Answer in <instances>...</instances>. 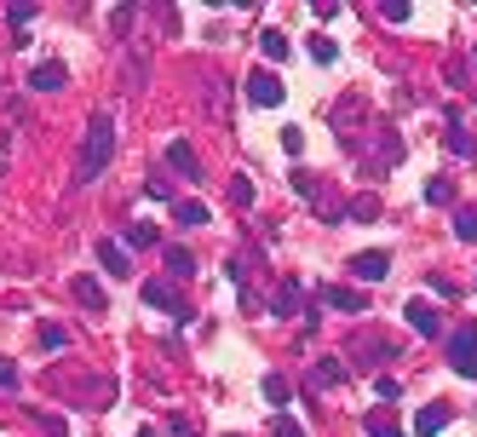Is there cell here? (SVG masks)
<instances>
[{
    "mask_svg": "<svg viewBox=\"0 0 477 437\" xmlns=\"http://www.w3.org/2000/svg\"><path fill=\"white\" fill-rule=\"evenodd\" d=\"M425 202H432V208H455V185H449L443 173L425 179Z\"/></svg>",
    "mask_w": 477,
    "mask_h": 437,
    "instance_id": "ac0fdd59",
    "label": "cell"
},
{
    "mask_svg": "<svg viewBox=\"0 0 477 437\" xmlns=\"http://www.w3.org/2000/svg\"><path fill=\"white\" fill-rule=\"evenodd\" d=\"M139 437H155V432H139Z\"/></svg>",
    "mask_w": 477,
    "mask_h": 437,
    "instance_id": "74e56055",
    "label": "cell"
},
{
    "mask_svg": "<svg viewBox=\"0 0 477 437\" xmlns=\"http://www.w3.org/2000/svg\"><path fill=\"white\" fill-rule=\"evenodd\" d=\"M271 311H276V317H299V311H305V288L282 282V288H276V299H271Z\"/></svg>",
    "mask_w": 477,
    "mask_h": 437,
    "instance_id": "7c38bea8",
    "label": "cell"
},
{
    "mask_svg": "<svg viewBox=\"0 0 477 437\" xmlns=\"http://www.w3.org/2000/svg\"><path fill=\"white\" fill-rule=\"evenodd\" d=\"M374 397H380V403H397V397H402V380H397V374H374Z\"/></svg>",
    "mask_w": 477,
    "mask_h": 437,
    "instance_id": "cb8c5ba5",
    "label": "cell"
},
{
    "mask_svg": "<svg viewBox=\"0 0 477 437\" xmlns=\"http://www.w3.org/2000/svg\"><path fill=\"white\" fill-rule=\"evenodd\" d=\"M259 392H265V403H276V409H282V403H288V392H293V385L282 380V374H265V380H259Z\"/></svg>",
    "mask_w": 477,
    "mask_h": 437,
    "instance_id": "ffe728a7",
    "label": "cell"
},
{
    "mask_svg": "<svg viewBox=\"0 0 477 437\" xmlns=\"http://www.w3.org/2000/svg\"><path fill=\"white\" fill-rule=\"evenodd\" d=\"M386 271H391V253H386V248L351 253V276H362V282H386Z\"/></svg>",
    "mask_w": 477,
    "mask_h": 437,
    "instance_id": "5b68a950",
    "label": "cell"
},
{
    "mask_svg": "<svg viewBox=\"0 0 477 437\" xmlns=\"http://www.w3.org/2000/svg\"><path fill=\"white\" fill-rule=\"evenodd\" d=\"M69 87V69L64 64H35L29 69V92H64Z\"/></svg>",
    "mask_w": 477,
    "mask_h": 437,
    "instance_id": "30bf717a",
    "label": "cell"
},
{
    "mask_svg": "<svg viewBox=\"0 0 477 437\" xmlns=\"http://www.w3.org/2000/svg\"><path fill=\"white\" fill-rule=\"evenodd\" d=\"M155 242H162L155 225H127V248H155Z\"/></svg>",
    "mask_w": 477,
    "mask_h": 437,
    "instance_id": "603a6c76",
    "label": "cell"
},
{
    "mask_svg": "<svg viewBox=\"0 0 477 437\" xmlns=\"http://www.w3.org/2000/svg\"><path fill=\"white\" fill-rule=\"evenodd\" d=\"M167 167H173L179 179H190V185H195V179H202V155H195L185 139H173V144H167Z\"/></svg>",
    "mask_w": 477,
    "mask_h": 437,
    "instance_id": "9c48e42d",
    "label": "cell"
},
{
    "mask_svg": "<svg viewBox=\"0 0 477 437\" xmlns=\"http://www.w3.org/2000/svg\"><path fill=\"white\" fill-rule=\"evenodd\" d=\"M139 294H144V306H150V311H167L173 322H190V299L179 294L173 282H144Z\"/></svg>",
    "mask_w": 477,
    "mask_h": 437,
    "instance_id": "7a4b0ae2",
    "label": "cell"
},
{
    "mask_svg": "<svg viewBox=\"0 0 477 437\" xmlns=\"http://www.w3.org/2000/svg\"><path fill=\"white\" fill-rule=\"evenodd\" d=\"M432 294H437V299H455L460 282H449V276H432Z\"/></svg>",
    "mask_w": 477,
    "mask_h": 437,
    "instance_id": "d6a6232c",
    "label": "cell"
},
{
    "mask_svg": "<svg viewBox=\"0 0 477 437\" xmlns=\"http://www.w3.org/2000/svg\"><path fill=\"white\" fill-rule=\"evenodd\" d=\"M455 236L460 242H477V208H455Z\"/></svg>",
    "mask_w": 477,
    "mask_h": 437,
    "instance_id": "484cf974",
    "label": "cell"
},
{
    "mask_svg": "<svg viewBox=\"0 0 477 437\" xmlns=\"http://www.w3.org/2000/svg\"><path fill=\"white\" fill-rule=\"evenodd\" d=\"M449 369L460 380H477V328H455L449 334Z\"/></svg>",
    "mask_w": 477,
    "mask_h": 437,
    "instance_id": "3957f363",
    "label": "cell"
},
{
    "mask_svg": "<svg viewBox=\"0 0 477 437\" xmlns=\"http://www.w3.org/2000/svg\"><path fill=\"white\" fill-rule=\"evenodd\" d=\"M109 155H115V121L98 109V115H87V139H81V162H76V173H69V185H92L98 173L109 167Z\"/></svg>",
    "mask_w": 477,
    "mask_h": 437,
    "instance_id": "6da1fadb",
    "label": "cell"
},
{
    "mask_svg": "<svg viewBox=\"0 0 477 437\" xmlns=\"http://www.w3.org/2000/svg\"><path fill=\"white\" fill-rule=\"evenodd\" d=\"M380 18L386 23H409V0H380Z\"/></svg>",
    "mask_w": 477,
    "mask_h": 437,
    "instance_id": "f1b7e54d",
    "label": "cell"
},
{
    "mask_svg": "<svg viewBox=\"0 0 477 437\" xmlns=\"http://www.w3.org/2000/svg\"><path fill=\"white\" fill-rule=\"evenodd\" d=\"M144 196H150V202H173V185H167L162 173H150V179H144Z\"/></svg>",
    "mask_w": 477,
    "mask_h": 437,
    "instance_id": "83f0119b",
    "label": "cell"
},
{
    "mask_svg": "<svg viewBox=\"0 0 477 437\" xmlns=\"http://www.w3.org/2000/svg\"><path fill=\"white\" fill-rule=\"evenodd\" d=\"M305 52H311L316 64H334V58H339V46L328 41V35H311V41H305Z\"/></svg>",
    "mask_w": 477,
    "mask_h": 437,
    "instance_id": "44dd1931",
    "label": "cell"
},
{
    "mask_svg": "<svg viewBox=\"0 0 477 437\" xmlns=\"http://www.w3.org/2000/svg\"><path fill=\"white\" fill-rule=\"evenodd\" d=\"M443 121H449V150L466 155V162H477V139L466 132V121H460V104H449V109H443Z\"/></svg>",
    "mask_w": 477,
    "mask_h": 437,
    "instance_id": "ba28073f",
    "label": "cell"
},
{
    "mask_svg": "<svg viewBox=\"0 0 477 437\" xmlns=\"http://www.w3.org/2000/svg\"><path fill=\"white\" fill-rule=\"evenodd\" d=\"M98 265H104L109 276H127V248L109 242V236H98Z\"/></svg>",
    "mask_w": 477,
    "mask_h": 437,
    "instance_id": "4fadbf2b",
    "label": "cell"
},
{
    "mask_svg": "<svg viewBox=\"0 0 477 437\" xmlns=\"http://www.w3.org/2000/svg\"><path fill=\"white\" fill-rule=\"evenodd\" d=\"M0 392H12V397L23 392V374H18V362H6V357H0Z\"/></svg>",
    "mask_w": 477,
    "mask_h": 437,
    "instance_id": "4316f807",
    "label": "cell"
},
{
    "mask_svg": "<svg viewBox=\"0 0 477 437\" xmlns=\"http://www.w3.org/2000/svg\"><path fill=\"white\" fill-rule=\"evenodd\" d=\"M35 420H41V432H46V437H69V420H58V415H41V409H35Z\"/></svg>",
    "mask_w": 477,
    "mask_h": 437,
    "instance_id": "4dcf8cb0",
    "label": "cell"
},
{
    "mask_svg": "<svg viewBox=\"0 0 477 437\" xmlns=\"http://www.w3.org/2000/svg\"><path fill=\"white\" fill-rule=\"evenodd\" d=\"M402 322H409L414 334H425V339H432V334H443V311H437V306H425V299H409V306H402Z\"/></svg>",
    "mask_w": 477,
    "mask_h": 437,
    "instance_id": "8992f818",
    "label": "cell"
},
{
    "mask_svg": "<svg viewBox=\"0 0 477 437\" xmlns=\"http://www.w3.org/2000/svg\"><path fill=\"white\" fill-rule=\"evenodd\" d=\"M12 150V132H0V155H6Z\"/></svg>",
    "mask_w": 477,
    "mask_h": 437,
    "instance_id": "8d00e7d4",
    "label": "cell"
},
{
    "mask_svg": "<svg viewBox=\"0 0 477 437\" xmlns=\"http://www.w3.org/2000/svg\"><path fill=\"white\" fill-rule=\"evenodd\" d=\"M253 196H259V190H253V179H248V173L230 179V202H236V208H253Z\"/></svg>",
    "mask_w": 477,
    "mask_h": 437,
    "instance_id": "7402d4cb",
    "label": "cell"
},
{
    "mask_svg": "<svg viewBox=\"0 0 477 437\" xmlns=\"http://www.w3.org/2000/svg\"><path fill=\"white\" fill-rule=\"evenodd\" d=\"M276 437H305V432H299V420H276Z\"/></svg>",
    "mask_w": 477,
    "mask_h": 437,
    "instance_id": "d590c367",
    "label": "cell"
},
{
    "mask_svg": "<svg viewBox=\"0 0 477 437\" xmlns=\"http://www.w3.org/2000/svg\"><path fill=\"white\" fill-rule=\"evenodd\" d=\"M369 437H402V432L391 426V420H380V415H369Z\"/></svg>",
    "mask_w": 477,
    "mask_h": 437,
    "instance_id": "1f68e13d",
    "label": "cell"
},
{
    "mask_svg": "<svg viewBox=\"0 0 477 437\" xmlns=\"http://www.w3.org/2000/svg\"><path fill=\"white\" fill-rule=\"evenodd\" d=\"M472 288H477V282H472Z\"/></svg>",
    "mask_w": 477,
    "mask_h": 437,
    "instance_id": "60d3db41",
    "label": "cell"
},
{
    "mask_svg": "<svg viewBox=\"0 0 477 437\" xmlns=\"http://www.w3.org/2000/svg\"><path fill=\"white\" fill-rule=\"evenodd\" d=\"M167 271H173V276H195V253L173 242V248H167Z\"/></svg>",
    "mask_w": 477,
    "mask_h": 437,
    "instance_id": "d6986e66",
    "label": "cell"
},
{
    "mask_svg": "<svg viewBox=\"0 0 477 437\" xmlns=\"http://www.w3.org/2000/svg\"><path fill=\"white\" fill-rule=\"evenodd\" d=\"M242 87H248V104L253 109H276V104H282V81H276L271 69H248Z\"/></svg>",
    "mask_w": 477,
    "mask_h": 437,
    "instance_id": "277c9868",
    "label": "cell"
},
{
    "mask_svg": "<svg viewBox=\"0 0 477 437\" xmlns=\"http://www.w3.org/2000/svg\"><path fill=\"white\" fill-rule=\"evenodd\" d=\"M41 346H46V351H64V346H69V328H64V322H41Z\"/></svg>",
    "mask_w": 477,
    "mask_h": 437,
    "instance_id": "d4e9b609",
    "label": "cell"
},
{
    "mask_svg": "<svg viewBox=\"0 0 477 437\" xmlns=\"http://www.w3.org/2000/svg\"><path fill=\"white\" fill-rule=\"evenodd\" d=\"M69 294H76V306H87V311H104V288H98L92 276H69Z\"/></svg>",
    "mask_w": 477,
    "mask_h": 437,
    "instance_id": "5bb4252c",
    "label": "cell"
},
{
    "mask_svg": "<svg viewBox=\"0 0 477 437\" xmlns=\"http://www.w3.org/2000/svg\"><path fill=\"white\" fill-rule=\"evenodd\" d=\"M207 202H173V225H185V230H202L207 225Z\"/></svg>",
    "mask_w": 477,
    "mask_h": 437,
    "instance_id": "2e32d148",
    "label": "cell"
},
{
    "mask_svg": "<svg viewBox=\"0 0 477 437\" xmlns=\"http://www.w3.org/2000/svg\"><path fill=\"white\" fill-rule=\"evenodd\" d=\"M230 437H242V432H230Z\"/></svg>",
    "mask_w": 477,
    "mask_h": 437,
    "instance_id": "f35d334b",
    "label": "cell"
},
{
    "mask_svg": "<svg viewBox=\"0 0 477 437\" xmlns=\"http://www.w3.org/2000/svg\"><path fill=\"white\" fill-rule=\"evenodd\" d=\"M167 432H173V437H202V432H195V426H190V420H179V415H173V420H167Z\"/></svg>",
    "mask_w": 477,
    "mask_h": 437,
    "instance_id": "e575fe53",
    "label": "cell"
},
{
    "mask_svg": "<svg viewBox=\"0 0 477 437\" xmlns=\"http://www.w3.org/2000/svg\"><path fill=\"white\" fill-rule=\"evenodd\" d=\"M472 52H477V46H472Z\"/></svg>",
    "mask_w": 477,
    "mask_h": 437,
    "instance_id": "ab89813d",
    "label": "cell"
},
{
    "mask_svg": "<svg viewBox=\"0 0 477 437\" xmlns=\"http://www.w3.org/2000/svg\"><path fill=\"white\" fill-rule=\"evenodd\" d=\"M276 144H282V150L293 155V162H299V150H305V132H299V127H282V139H276Z\"/></svg>",
    "mask_w": 477,
    "mask_h": 437,
    "instance_id": "f546056e",
    "label": "cell"
},
{
    "mask_svg": "<svg viewBox=\"0 0 477 437\" xmlns=\"http://www.w3.org/2000/svg\"><path fill=\"white\" fill-rule=\"evenodd\" d=\"M339 380H346V362H339V357H322L311 369V392H328V385H339Z\"/></svg>",
    "mask_w": 477,
    "mask_h": 437,
    "instance_id": "9a60e30c",
    "label": "cell"
},
{
    "mask_svg": "<svg viewBox=\"0 0 477 437\" xmlns=\"http://www.w3.org/2000/svg\"><path fill=\"white\" fill-rule=\"evenodd\" d=\"M259 52L271 58V64H282V58H288V35L282 29H259Z\"/></svg>",
    "mask_w": 477,
    "mask_h": 437,
    "instance_id": "e0dca14e",
    "label": "cell"
},
{
    "mask_svg": "<svg viewBox=\"0 0 477 437\" xmlns=\"http://www.w3.org/2000/svg\"><path fill=\"white\" fill-rule=\"evenodd\" d=\"M374 213H380V208H374V196H357V202H351V218H374Z\"/></svg>",
    "mask_w": 477,
    "mask_h": 437,
    "instance_id": "836d02e7",
    "label": "cell"
},
{
    "mask_svg": "<svg viewBox=\"0 0 477 437\" xmlns=\"http://www.w3.org/2000/svg\"><path fill=\"white\" fill-rule=\"evenodd\" d=\"M449 420H455V409H449V403H425L420 415H414V432H420V437H437V432H449Z\"/></svg>",
    "mask_w": 477,
    "mask_h": 437,
    "instance_id": "8fae6325",
    "label": "cell"
},
{
    "mask_svg": "<svg viewBox=\"0 0 477 437\" xmlns=\"http://www.w3.org/2000/svg\"><path fill=\"white\" fill-rule=\"evenodd\" d=\"M322 306H328V311H351V317H362V311H369V294H362V288L328 282V288H322Z\"/></svg>",
    "mask_w": 477,
    "mask_h": 437,
    "instance_id": "52a82bcc",
    "label": "cell"
}]
</instances>
